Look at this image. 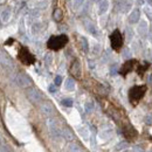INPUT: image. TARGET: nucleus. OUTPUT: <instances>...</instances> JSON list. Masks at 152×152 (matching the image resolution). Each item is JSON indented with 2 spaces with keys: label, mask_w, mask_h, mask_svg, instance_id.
Here are the masks:
<instances>
[{
  "label": "nucleus",
  "mask_w": 152,
  "mask_h": 152,
  "mask_svg": "<svg viewBox=\"0 0 152 152\" xmlns=\"http://www.w3.org/2000/svg\"><path fill=\"white\" fill-rule=\"evenodd\" d=\"M26 96H27L28 101L33 104H39L43 99L42 93L39 90L38 88H34V87H29V88L26 89Z\"/></svg>",
  "instance_id": "7ed1b4c3"
},
{
  "label": "nucleus",
  "mask_w": 152,
  "mask_h": 152,
  "mask_svg": "<svg viewBox=\"0 0 152 152\" xmlns=\"http://www.w3.org/2000/svg\"><path fill=\"white\" fill-rule=\"evenodd\" d=\"M48 90H49V93H52V94L56 93V86H55V84H50L49 88H48Z\"/></svg>",
  "instance_id": "473e14b6"
},
{
  "label": "nucleus",
  "mask_w": 152,
  "mask_h": 152,
  "mask_svg": "<svg viewBox=\"0 0 152 152\" xmlns=\"http://www.w3.org/2000/svg\"><path fill=\"white\" fill-rule=\"evenodd\" d=\"M19 58L20 61L25 64H31L34 62V56L26 49V48H22L19 53Z\"/></svg>",
  "instance_id": "6e6552de"
},
{
  "label": "nucleus",
  "mask_w": 152,
  "mask_h": 152,
  "mask_svg": "<svg viewBox=\"0 0 152 152\" xmlns=\"http://www.w3.org/2000/svg\"><path fill=\"white\" fill-rule=\"evenodd\" d=\"M132 152H143V150L140 148H133Z\"/></svg>",
  "instance_id": "58836bf2"
},
{
  "label": "nucleus",
  "mask_w": 152,
  "mask_h": 152,
  "mask_svg": "<svg viewBox=\"0 0 152 152\" xmlns=\"http://www.w3.org/2000/svg\"><path fill=\"white\" fill-rule=\"evenodd\" d=\"M126 146H128V144H126L125 142H122V143H119V144L116 146V149H117V150H123V149H125Z\"/></svg>",
  "instance_id": "2f4dec72"
},
{
  "label": "nucleus",
  "mask_w": 152,
  "mask_h": 152,
  "mask_svg": "<svg viewBox=\"0 0 152 152\" xmlns=\"http://www.w3.org/2000/svg\"><path fill=\"white\" fill-rule=\"evenodd\" d=\"M110 42H111V47L114 49H116V50H118L122 47V45H123V38H122L119 31H117V29L114 31V33L110 35Z\"/></svg>",
  "instance_id": "423d86ee"
},
{
  "label": "nucleus",
  "mask_w": 152,
  "mask_h": 152,
  "mask_svg": "<svg viewBox=\"0 0 152 152\" xmlns=\"http://www.w3.org/2000/svg\"><path fill=\"white\" fill-rule=\"evenodd\" d=\"M148 38H149V40H150V41L152 42V29L150 31V32H149V33H148Z\"/></svg>",
  "instance_id": "ea45409f"
},
{
  "label": "nucleus",
  "mask_w": 152,
  "mask_h": 152,
  "mask_svg": "<svg viewBox=\"0 0 152 152\" xmlns=\"http://www.w3.org/2000/svg\"><path fill=\"white\" fill-rule=\"evenodd\" d=\"M94 103L91 102V101H88V102H86V104H84V109H86V111L87 113H91L93 110H94Z\"/></svg>",
  "instance_id": "b1692460"
},
{
  "label": "nucleus",
  "mask_w": 152,
  "mask_h": 152,
  "mask_svg": "<svg viewBox=\"0 0 152 152\" xmlns=\"http://www.w3.org/2000/svg\"><path fill=\"white\" fill-rule=\"evenodd\" d=\"M70 73L73 74V76H75L76 78H80V77H81V64H80V62H78L77 60H75V61L72 63Z\"/></svg>",
  "instance_id": "9b49d317"
},
{
  "label": "nucleus",
  "mask_w": 152,
  "mask_h": 152,
  "mask_svg": "<svg viewBox=\"0 0 152 152\" xmlns=\"http://www.w3.org/2000/svg\"><path fill=\"white\" fill-rule=\"evenodd\" d=\"M146 1L149 2V5H150V6H152V0H146Z\"/></svg>",
  "instance_id": "a19ab883"
},
{
  "label": "nucleus",
  "mask_w": 152,
  "mask_h": 152,
  "mask_svg": "<svg viewBox=\"0 0 152 152\" xmlns=\"http://www.w3.org/2000/svg\"><path fill=\"white\" fill-rule=\"evenodd\" d=\"M144 121H145V123L146 124H152V116H145V118H144Z\"/></svg>",
  "instance_id": "c9c22d12"
},
{
  "label": "nucleus",
  "mask_w": 152,
  "mask_h": 152,
  "mask_svg": "<svg viewBox=\"0 0 152 152\" xmlns=\"http://www.w3.org/2000/svg\"><path fill=\"white\" fill-rule=\"evenodd\" d=\"M117 8L122 13H128L131 10V5L128 0H117Z\"/></svg>",
  "instance_id": "9d476101"
},
{
  "label": "nucleus",
  "mask_w": 152,
  "mask_h": 152,
  "mask_svg": "<svg viewBox=\"0 0 152 152\" xmlns=\"http://www.w3.org/2000/svg\"><path fill=\"white\" fill-rule=\"evenodd\" d=\"M15 82L20 88H23V89H27L32 86V78L25 73H19L15 77Z\"/></svg>",
  "instance_id": "39448f33"
},
{
  "label": "nucleus",
  "mask_w": 152,
  "mask_h": 152,
  "mask_svg": "<svg viewBox=\"0 0 152 152\" xmlns=\"http://www.w3.org/2000/svg\"><path fill=\"white\" fill-rule=\"evenodd\" d=\"M61 83H62V77H61L60 75L55 76V78H54V84L57 87V86H60Z\"/></svg>",
  "instance_id": "c85d7f7f"
},
{
  "label": "nucleus",
  "mask_w": 152,
  "mask_h": 152,
  "mask_svg": "<svg viewBox=\"0 0 152 152\" xmlns=\"http://www.w3.org/2000/svg\"><path fill=\"white\" fill-rule=\"evenodd\" d=\"M0 152H10V148L6 144H0Z\"/></svg>",
  "instance_id": "c756f323"
},
{
  "label": "nucleus",
  "mask_w": 152,
  "mask_h": 152,
  "mask_svg": "<svg viewBox=\"0 0 152 152\" xmlns=\"http://www.w3.org/2000/svg\"><path fill=\"white\" fill-rule=\"evenodd\" d=\"M73 104H74V102H73L72 98H64V99H62V105H64L67 108L73 107Z\"/></svg>",
  "instance_id": "393cba45"
},
{
  "label": "nucleus",
  "mask_w": 152,
  "mask_h": 152,
  "mask_svg": "<svg viewBox=\"0 0 152 152\" xmlns=\"http://www.w3.org/2000/svg\"><path fill=\"white\" fill-rule=\"evenodd\" d=\"M68 42V38L66 35H55V37H52V38L48 40V48L49 49H53V50H57V49H61L62 47H64Z\"/></svg>",
  "instance_id": "f257e3e1"
},
{
  "label": "nucleus",
  "mask_w": 152,
  "mask_h": 152,
  "mask_svg": "<svg viewBox=\"0 0 152 152\" xmlns=\"http://www.w3.org/2000/svg\"><path fill=\"white\" fill-rule=\"evenodd\" d=\"M68 152H82V148L77 143H69L67 146Z\"/></svg>",
  "instance_id": "6ab92c4d"
},
{
  "label": "nucleus",
  "mask_w": 152,
  "mask_h": 152,
  "mask_svg": "<svg viewBox=\"0 0 152 152\" xmlns=\"http://www.w3.org/2000/svg\"><path fill=\"white\" fill-rule=\"evenodd\" d=\"M47 128H48L49 134H50V137L53 139L57 140V139H60L62 137V129H60L56 119L49 117L48 121H47Z\"/></svg>",
  "instance_id": "f03ea898"
},
{
  "label": "nucleus",
  "mask_w": 152,
  "mask_h": 152,
  "mask_svg": "<svg viewBox=\"0 0 152 152\" xmlns=\"http://www.w3.org/2000/svg\"><path fill=\"white\" fill-rule=\"evenodd\" d=\"M136 4L137 6H143L145 4V0H136Z\"/></svg>",
  "instance_id": "4c0bfd02"
},
{
  "label": "nucleus",
  "mask_w": 152,
  "mask_h": 152,
  "mask_svg": "<svg viewBox=\"0 0 152 152\" xmlns=\"http://www.w3.org/2000/svg\"><path fill=\"white\" fill-rule=\"evenodd\" d=\"M0 1H1V0H0Z\"/></svg>",
  "instance_id": "c03bdc74"
},
{
  "label": "nucleus",
  "mask_w": 152,
  "mask_h": 152,
  "mask_svg": "<svg viewBox=\"0 0 152 152\" xmlns=\"http://www.w3.org/2000/svg\"><path fill=\"white\" fill-rule=\"evenodd\" d=\"M125 33H126V38H128V40H129V41H131V40H132V37H133V31L131 29V28L126 27Z\"/></svg>",
  "instance_id": "bb28decb"
},
{
  "label": "nucleus",
  "mask_w": 152,
  "mask_h": 152,
  "mask_svg": "<svg viewBox=\"0 0 152 152\" xmlns=\"http://www.w3.org/2000/svg\"><path fill=\"white\" fill-rule=\"evenodd\" d=\"M80 133L83 134L84 138H87V136H88V132H87V130H86L84 128H81V129H80Z\"/></svg>",
  "instance_id": "e433bc0d"
},
{
  "label": "nucleus",
  "mask_w": 152,
  "mask_h": 152,
  "mask_svg": "<svg viewBox=\"0 0 152 152\" xmlns=\"http://www.w3.org/2000/svg\"><path fill=\"white\" fill-rule=\"evenodd\" d=\"M144 94H145V87H144V86L133 87V88H131V90H130V93H129L130 101L134 104V103H137V102L144 96Z\"/></svg>",
  "instance_id": "20e7f679"
},
{
  "label": "nucleus",
  "mask_w": 152,
  "mask_h": 152,
  "mask_svg": "<svg viewBox=\"0 0 152 152\" xmlns=\"http://www.w3.org/2000/svg\"><path fill=\"white\" fill-rule=\"evenodd\" d=\"M1 21H2V20L0 19V28H1V27H2V23H1Z\"/></svg>",
  "instance_id": "79ce46f5"
},
{
  "label": "nucleus",
  "mask_w": 152,
  "mask_h": 152,
  "mask_svg": "<svg viewBox=\"0 0 152 152\" xmlns=\"http://www.w3.org/2000/svg\"><path fill=\"white\" fill-rule=\"evenodd\" d=\"M62 137H63L66 140L72 142V140H74L75 134H74L72 129H69V128H63V129H62Z\"/></svg>",
  "instance_id": "4468645a"
},
{
  "label": "nucleus",
  "mask_w": 152,
  "mask_h": 152,
  "mask_svg": "<svg viewBox=\"0 0 152 152\" xmlns=\"http://www.w3.org/2000/svg\"><path fill=\"white\" fill-rule=\"evenodd\" d=\"M116 73H117V66H116V64H113L111 68H110V74H111V75H115Z\"/></svg>",
  "instance_id": "f704fd0d"
},
{
  "label": "nucleus",
  "mask_w": 152,
  "mask_h": 152,
  "mask_svg": "<svg viewBox=\"0 0 152 152\" xmlns=\"http://www.w3.org/2000/svg\"><path fill=\"white\" fill-rule=\"evenodd\" d=\"M64 88H66L67 90H69V91H73V90L75 89V81H74L72 77L67 78L66 82H64Z\"/></svg>",
  "instance_id": "a211bd4d"
},
{
  "label": "nucleus",
  "mask_w": 152,
  "mask_h": 152,
  "mask_svg": "<svg viewBox=\"0 0 152 152\" xmlns=\"http://www.w3.org/2000/svg\"><path fill=\"white\" fill-rule=\"evenodd\" d=\"M41 23L40 22H35V23H33V26H32V32L34 33V34H37L39 31L41 29Z\"/></svg>",
  "instance_id": "a878e982"
},
{
  "label": "nucleus",
  "mask_w": 152,
  "mask_h": 152,
  "mask_svg": "<svg viewBox=\"0 0 152 152\" xmlns=\"http://www.w3.org/2000/svg\"><path fill=\"white\" fill-rule=\"evenodd\" d=\"M40 111H41L42 115H45L47 117H50L52 115L54 114L55 109H54V107H53V104L50 102L45 101V102H41L40 103Z\"/></svg>",
  "instance_id": "0eeeda50"
},
{
  "label": "nucleus",
  "mask_w": 152,
  "mask_h": 152,
  "mask_svg": "<svg viewBox=\"0 0 152 152\" xmlns=\"http://www.w3.org/2000/svg\"><path fill=\"white\" fill-rule=\"evenodd\" d=\"M94 1H101V0H94Z\"/></svg>",
  "instance_id": "37998d69"
},
{
  "label": "nucleus",
  "mask_w": 152,
  "mask_h": 152,
  "mask_svg": "<svg viewBox=\"0 0 152 152\" xmlns=\"http://www.w3.org/2000/svg\"><path fill=\"white\" fill-rule=\"evenodd\" d=\"M53 18L56 20V21H60V20L63 18V13H62V11H61L60 8H57V10H55V11H54Z\"/></svg>",
  "instance_id": "5701e85b"
},
{
  "label": "nucleus",
  "mask_w": 152,
  "mask_h": 152,
  "mask_svg": "<svg viewBox=\"0 0 152 152\" xmlns=\"http://www.w3.org/2000/svg\"><path fill=\"white\" fill-rule=\"evenodd\" d=\"M84 26H86V28H87V31L90 33V34H93V35H97L98 34V31H97V28H96L95 23L93 22V21H86L84 22Z\"/></svg>",
  "instance_id": "2eb2a0df"
},
{
  "label": "nucleus",
  "mask_w": 152,
  "mask_h": 152,
  "mask_svg": "<svg viewBox=\"0 0 152 152\" xmlns=\"http://www.w3.org/2000/svg\"><path fill=\"white\" fill-rule=\"evenodd\" d=\"M134 63H136V61H133V60H130V61L125 62V64H124V66H123V68L121 69V73H122L123 75H125L126 73L131 72V70L133 69V66H134Z\"/></svg>",
  "instance_id": "f3484780"
},
{
  "label": "nucleus",
  "mask_w": 152,
  "mask_h": 152,
  "mask_svg": "<svg viewBox=\"0 0 152 152\" xmlns=\"http://www.w3.org/2000/svg\"><path fill=\"white\" fill-rule=\"evenodd\" d=\"M45 63H46V66H49L52 63V55L50 54H47L46 55V57H45Z\"/></svg>",
  "instance_id": "7c9ffc66"
},
{
  "label": "nucleus",
  "mask_w": 152,
  "mask_h": 152,
  "mask_svg": "<svg viewBox=\"0 0 152 152\" xmlns=\"http://www.w3.org/2000/svg\"><path fill=\"white\" fill-rule=\"evenodd\" d=\"M0 64L6 67V68H12L13 67V61L5 52H0Z\"/></svg>",
  "instance_id": "1a4fd4ad"
},
{
  "label": "nucleus",
  "mask_w": 152,
  "mask_h": 152,
  "mask_svg": "<svg viewBox=\"0 0 152 152\" xmlns=\"http://www.w3.org/2000/svg\"><path fill=\"white\" fill-rule=\"evenodd\" d=\"M140 19V11L138 8H133L131 13L129 14V22L130 23H138Z\"/></svg>",
  "instance_id": "f8f14e48"
},
{
  "label": "nucleus",
  "mask_w": 152,
  "mask_h": 152,
  "mask_svg": "<svg viewBox=\"0 0 152 152\" xmlns=\"http://www.w3.org/2000/svg\"><path fill=\"white\" fill-rule=\"evenodd\" d=\"M148 22L144 21V20H140L139 23H138V28H137V32L140 37H145L148 34Z\"/></svg>",
  "instance_id": "ddd939ff"
},
{
  "label": "nucleus",
  "mask_w": 152,
  "mask_h": 152,
  "mask_svg": "<svg viewBox=\"0 0 152 152\" xmlns=\"http://www.w3.org/2000/svg\"><path fill=\"white\" fill-rule=\"evenodd\" d=\"M84 2H86V0H73V8H74L75 11L81 10V8L83 7Z\"/></svg>",
  "instance_id": "4be33fe9"
},
{
  "label": "nucleus",
  "mask_w": 152,
  "mask_h": 152,
  "mask_svg": "<svg viewBox=\"0 0 152 152\" xmlns=\"http://www.w3.org/2000/svg\"><path fill=\"white\" fill-rule=\"evenodd\" d=\"M130 55H131V52H130L128 48H126V49H124V52H123V56L125 57V58H129Z\"/></svg>",
  "instance_id": "72a5a7b5"
},
{
  "label": "nucleus",
  "mask_w": 152,
  "mask_h": 152,
  "mask_svg": "<svg viewBox=\"0 0 152 152\" xmlns=\"http://www.w3.org/2000/svg\"><path fill=\"white\" fill-rule=\"evenodd\" d=\"M10 18H11V8L4 10L2 13H1V20H2V22H7L10 20Z\"/></svg>",
  "instance_id": "aec40b11"
},
{
  "label": "nucleus",
  "mask_w": 152,
  "mask_h": 152,
  "mask_svg": "<svg viewBox=\"0 0 152 152\" xmlns=\"http://www.w3.org/2000/svg\"><path fill=\"white\" fill-rule=\"evenodd\" d=\"M144 12H145V14H146V17L149 18V19L152 21V10L151 7H149V6H146L145 8H144Z\"/></svg>",
  "instance_id": "cd10ccee"
},
{
  "label": "nucleus",
  "mask_w": 152,
  "mask_h": 152,
  "mask_svg": "<svg viewBox=\"0 0 152 152\" xmlns=\"http://www.w3.org/2000/svg\"><path fill=\"white\" fill-rule=\"evenodd\" d=\"M108 10H109V1L108 0H102L98 5V14L103 15L104 13H107Z\"/></svg>",
  "instance_id": "dca6fc26"
},
{
  "label": "nucleus",
  "mask_w": 152,
  "mask_h": 152,
  "mask_svg": "<svg viewBox=\"0 0 152 152\" xmlns=\"http://www.w3.org/2000/svg\"><path fill=\"white\" fill-rule=\"evenodd\" d=\"M80 41H81V47H82L83 52H84V53H88V50H89V45H88V40L84 38V37H81Z\"/></svg>",
  "instance_id": "412c9836"
}]
</instances>
